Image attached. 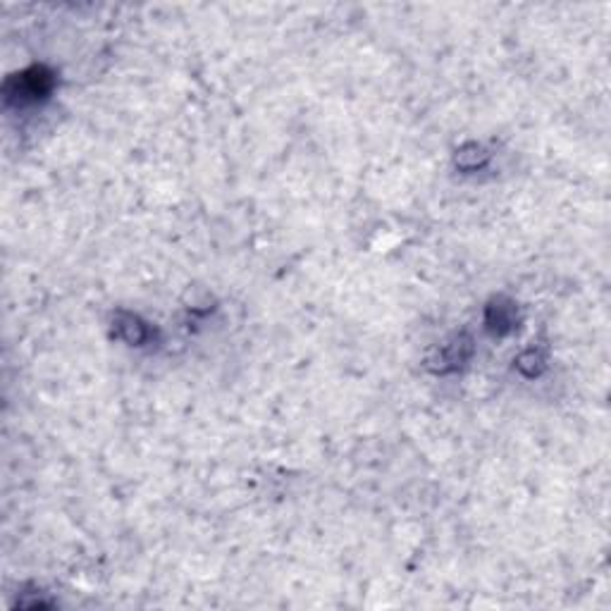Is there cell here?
I'll use <instances>...</instances> for the list:
<instances>
[{
  "label": "cell",
  "instance_id": "1",
  "mask_svg": "<svg viewBox=\"0 0 611 611\" xmlns=\"http://www.w3.org/2000/svg\"><path fill=\"white\" fill-rule=\"evenodd\" d=\"M485 160H487L485 148L477 146V143H465V146L456 150V165L463 167V170H475V167L485 165Z\"/></svg>",
  "mask_w": 611,
  "mask_h": 611
},
{
  "label": "cell",
  "instance_id": "2",
  "mask_svg": "<svg viewBox=\"0 0 611 611\" xmlns=\"http://www.w3.org/2000/svg\"><path fill=\"white\" fill-rule=\"evenodd\" d=\"M489 328L497 330V332H506L513 328L516 323V311H513L511 304H499V306H492L489 308V318H487Z\"/></svg>",
  "mask_w": 611,
  "mask_h": 611
},
{
  "label": "cell",
  "instance_id": "3",
  "mask_svg": "<svg viewBox=\"0 0 611 611\" xmlns=\"http://www.w3.org/2000/svg\"><path fill=\"white\" fill-rule=\"evenodd\" d=\"M117 330L129 344H139V342H143V337H146V328H143L141 320L134 318V316H122V320L117 323Z\"/></svg>",
  "mask_w": 611,
  "mask_h": 611
},
{
  "label": "cell",
  "instance_id": "4",
  "mask_svg": "<svg viewBox=\"0 0 611 611\" xmlns=\"http://www.w3.org/2000/svg\"><path fill=\"white\" fill-rule=\"evenodd\" d=\"M542 356L540 354H535V351H528V354H523L521 359H518V368H521L523 373H528V375H537L540 373V368H542Z\"/></svg>",
  "mask_w": 611,
  "mask_h": 611
}]
</instances>
